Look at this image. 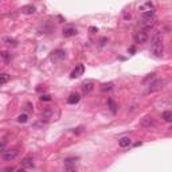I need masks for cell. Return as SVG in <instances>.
Listing matches in <instances>:
<instances>
[{
	"mask_svg": "<svg viewBox=\"0 0 172 172\" xmlns=\"http://www.w3.org/2000/svg\"><path fill=\"white\" fill-rule=\"evenodd\" d=\"M151 51L155 57H161L164 53V43H163V38L160 35L153 36L152 42H151Z\"/></svg>",
	"mask_w": 172,
	"mask_h": 172,
	"instance_id": "obj_1",
	"label": "cell"
},
{
	"mask_svg": "<svg viewBox=\"0 0 172 172\" xmlns=\"http://www.w3.org/2000/svg\"><path fill=\"white\" fill-rule=\"evenodd\" d=\"M139 11L143 14V16H151L155 15V4L152 1H147L139 6Z\"/></svg>",
	"mask_w": 172,
	"mask_h": 172,
	"instance_id": "obj_2",
	"label": "cell"
},
{
	"mask_svg": "<svg viewBox=\"0 0 172 172\" xmlns=\"http://www.w3.org/2000/svg\"><path fill=\"white\" fill-rule=\"evenodd\" d=\"M157 18L155 15H151V16H143V19L140 20V23H139V26H140L141 28H151V27H153L155 26V23H156Z\"/></svg>",
	"mask_w": 172,
	"mask_h": 172,
	"instance_id": "obj_3",
	"label": "cell"
},
{
	"mask_svg": "<svg viewBox=\"0 0 172 172\" xmlns=\"http://www.w3.org/2000/svg\"><path fill=\"white\" fill-rule=\"evenodd\" d=\"M65 58H66V51L65 50L58 48V50L51 53V61L53 62H61V61H63Z\"/></svg>",
	"mask_w": 172,
	"mask_h": 172,
	"instance_id": "obj_4",
	"label": "cell"
},
{
	"mask_svg": "<svg viewBox=\"0 0 172 172\" xmlns=\"http://www.w3.org/2000/svg\"><path fill=\"white\" fill-rule=\"evenodd\" d=\"M164 85H166V81H161V80L153 81V82H151V85H149V92L151 93L159 92V90H161L163 87H164Z\"/></svg>",
	"mask_w": 172,
	"mask_h": 172,
	"instance_id": "obj_5",
	"label": "cell"
},
{
	"mask_svg": "<svg viewBox=\"0 0 172 172\" xmlns=\"http://www.w3.org/2000/svg\"><path fill=\"white\" fill-rule=\"evenodd\" d=\"M148 41V34L144 30H140V31L136 32V35H134V42L136 43H145Z\"/></svg>",
	"mask_w": 172,
	"mask_h": 172,
	"instance_id": "obj_6",
	"label": "cell"
},
{
	"mask_svg": "<svg viewBox=\"0 0 172 172\" xmlns=\"http://www.w3.org/2000/svg\"><path fill=\"white\" fill-rule=\"evenodd\" d=\"M77 28L74 27V26H66L63 28V31H62V34H63L65 38H71V36H75L77 35Z\"/></svg>",
	"mask_w": 172,
	"mask_h": 172,
	"instance_id": "obj_7",
	"label": "cell"
},
{
	"mask_svg": "<svg viewBox=\"0 0 172 172\" xmlns=\"http://www.w3.org/2000/svg\"><path fill=\"white\" fill-rule=\"evenodd\" d=\"M83 73H85V66H83V65H78V66L71 71L70 78H80L81 75H83Z\"/></svg>",
	"mask_w": 172,
	"mask_h": 172,
	"instance_id": "obj_8",
	"label": "cell"
},
{
	"mask_svg": "<svg viewBox=\"0 0 172 172\" xmlns=\"http://www.w3.org/2000/svg\"><path fill=\"white\" fill-rule=\"evenodd\" d=\"M16 156H18V151L16 149H8V151H4L3 152V159L7 160V161L14 160Z\"/></svg>",
	"mask_w": 172,
	"mask_h": 172,
	"instance_id": "obj_9",
	"label": "cell"
},
{
	"mask_svg": "<svg viewBox=\"0 0 172 172\" xmlns=\"http://www.w3.org/2000/svg\"><path fill=\"white\" fill-rule=\"evenodd\" d=\"M20 11H22V14H24V15H32V14H35L36 8H35V6H32V4H27V6H23Z\"/></svg>",
	"mask_w": 172,
	"mask_h": 172,
	"instance_id": "obj_10",
	"label": "cell"
},
{
	"mask_svg": "<svg viewBox=\"0 0 172 172\" xmlns=\"http://www.w3.org/2000/svg\"><path fill=\"white\" fill-rule=\"evenodd\" d=\"M81 100V96L80 93H71L70 97L67 98V104H70V105H75V104H78Z\"/></svg>",
	"mask_w": 172,
	"mask_h": 172,
	"instance_id": "obj_11",
	"label": "cell"
},
{
	"mask_svg": "<svg viewBox=\"0 0 172 172\" xmlns=\"http://www.w3.org/2000/svg\"><path fill=\"white\" fill-rule=\"evenodd\" d=\"M22 166L23 168H34V160L31 157H26L22 161Z\"/></svg>",
	"mask_w": 172,
	"mask_h": 172,
	"instance_id": "obj_12",
	"label": "cell"
},
{
	"mask_svg": "<svg viewBox=\"0 0 172 172\" xmlns=\"http://www.w3.org/2000/svg\"><path fill=\"white\" fill-rule=\"evenodd\" d=\"M131 139H129V137H121V139H120V141H118V144H120V147H122V148H125V147H129V145H131Z\"/></svg>",
	"mask_w": 172,
	"mask_h": 172,
	"instance_id": "obj_13",
	"label": "cell"
},
{
	"mask_svg": "<svg viewBox=\"0 0 172 172\" xmlns=\"http://www.w3.org/2000/svg\"><path fill=\"white\" fill-rule=\"evenodd\" d=\"M141 125L145 128H151V127H155V122H153V120L151 117H145L143 121H141Z\"/></svg>",
	"mask_w": 172,
	"mask_h": 172,
	"instance_id": "obj_14",
	"label": "cell"
},
{
	"mask_svg": "<svg viewBox=\"0 0 172 172\" xmlns=\"http://www.w3.org/2000/svg\"><path fill=\"white\" fill-rule=\"evenodd\" d=\"M75 166H77V159H67V160H65V167H66L67 169L74 168Z\"/></svg>",
	"mask_w": 172,
	"mask_h": 172,
	"instance_id": "obj_15",
	"label": "cell"
},
{
	"mask_svg": "<svg viewBox=\"0 0 172 172\" xmlns=\"http://www.w3.org/2000/svg\"><path fill=\"white\" fill-rule=\"evenodd\" d=\"M82 90L85 93H90L93 90V82L89 81V82H83L82 83Z\"/></svg>",
	"mask_w": 172,
	"mask_h": 172,
	"instance_id": "obj_16",
	"label": "cell"
},
{
	"mask_svg": "<svg viewBox=\"0 0 172 172\" xmlns=\"http://www.w3.org/2000/svg\"><path fill=\"white\" fill-rule=\"evenodd\" d=\"M3 42H6L7 45L12 46V47H16V46H18V42H16L14 38H10V36H6V38H3Z\"/></svg>",
	"mask_w": 172,
	"mask_h": 172,
	"instance_id": "obj_17",
	"label": "cell"
},
{
	"mask_svg": "<svg viewBox=\"0 0 172 172\" xmlns=\"http://www.w3.org/2000/svg\"><path fill=\"white\" fill-rule=\"evenodd\" d=\"M10 81V75L7 73H0V85H4Z\"/></svg>",
	"mask_w": 172,
	"mask_h": 172,
	"instance_id": "obj_18",
	"label": "cell"
},
{
	"mask_svg": "<svg viewBox=\"0 0 172 172\" xmlns=\"http://www.w3.org/2000/svg\"><path fill=\"white\" fill-rule=\"evenodd\" d=\"M113 89V83L112 82H108V83H102L101 85V90L102 92H109V90Z\"/></svg>",
	"mask_w": 172,
	"mask_h": 172,
	"instance_id": "obj_19",
	"label": "cell"
},
{
	"mask_svg": "<svg viewBox=\"0 0 172 172\" xmlns=\"http://www.w3.org/2000/svg\"><path fill=\"white\" fill-rule=\"evenodd\" d=\"M108 104H109V109H110V110H112V113H117V106H116L114 101H113V100H112V98H109Z\"/></svg>",
	"mask_w": 172,
	"mask_h": 172,
	"instance_id": "obj_20",
	"label": "cell"
},
{
	"mask_svg": "<svg viewBox=\"0 0 172 172\" xmlns=\"http://www.w3.org/2000/svg\"><path fill=\"white\" fill-rule=\"evenodd\" d=\"M163 118H164V121L171 122V121H172V113H171L169 110L164 112V113H163Z\"/></svg>",
	"mask_w": 172,
	"mask_h": 172,
	"instance_id": "obj_21",
	"label": "cell"
},
{
	"mask_svg": "<svg viewBox=\"0 0 172 172\" xmlns=\"http://www.w3.org/2000/svg\"><path fill=\"white\" fill-rule=\"evenodd\" d=\"M0 57L3 58V59H4V61H6V62H8V61H10V59H11V55L8 54L7 51H3V53H0Z\"/></svg>",
	"mask_w": 172,
	"mask_h": 172,
	"instance_id": "obj_22",
	"label": "cell"
},
{
	"mask_svg": "<svg viewBox=\"0 0 172 172\" xmlns=\"http://www.w3.org/2000/svg\"><path fill=\"white\" fill-rule=\"evenodd\" d=\"M155 75H156L155 73L148 74V77H145V78H144V80H143V82H144V83H147V82H149V81H153V80H155Z\"/></svg>",
	"mask_w": 172,
	"mask_h": 172,
	"instance_id": "obj_23",
	"label": "cell"
},
{
	"mask_svg": "<svg viewBox=\"0 0 172 172\" xmlns=\"http://www.w3.org/2000/svg\"><path fill=\"white\" fill-rule=\"evenodd\" d=\"M18 121H19V122H23V124H24V122L28 121V116H27V114H20L19 117H18Z\"/></svg>",
	"mask_w": 172,
	"mask_h": 172,
	"instance_id": "obj_24",
	"label": "cell"
},
{
	"mask_svg": "<svg viewBox=\"0 0 172 172\" xmlns=\"http://www.w3.org/2000/svg\"><path fill=\"white\" fill-rule=\"evenodd\" d=\"M41 100H42V101H50L51 97L48 96V94H42V96H41Z\"/></svg>",
	"mask_w": 172,
	"mask_h": 172,
	"instance_id": "obj_25",
	"label": "cell"
},
{
	"mask_svg": "<svg viewBox=\"0 0 172 172\" xmlns=\"http://www.w3.org/2000/svg\"><path fill=\"white\" fill-rule=\"evenodd\" d=\"M12 171H15V168H14V167H7V168L1 169L0 172H12Z\"/></svg>",
	"mask_w": 172,
	"mask_h": 172,
	"instance_id": "obj_26",
	"label": "cell"
},
{
	"mask_svg": "<svg viewBox=\"0 0 172 172\" xmlns=\"http://www.w3.org/2000/svg\"><path fill=\"white\" fill-rule=\"evenodd\" d=\"M106 42H108V39H106V38H102V39H101V46H105V45H106Z\"/></svg>",
	"mask_w": 172,
	"mask_h": 172,
	"instance_id": "obj_27",
	"label": "cell"
},
{
	"mask_svg": "<svg viewBox=\"0 0 172 172\" xmlns=\"http://www.w3.org/2000/svg\"><path fill=\"white\" fill-rule=\"evenodd\" d=\"M90 31H92V34H94V32L97 31V28L96 27H90Z\"/></svg>",
	"mask_w": 172,
	"mask_h": 172,
	"instance_id": "obj_28",
	"label": "cell"
},
{
	"mask_svg": "<svg viewBox=\"0 0 172 172\" xmlns=\"http://www.w3.org/2000/svg\"><path fill=\"white\" fill-rule=\"evenodd\" d=\"M128 51H129V53H132V54H133L134 51H136V48H134V47H131V48H129V50H128Z\"/></svg>",
	"mask_w": 172,
	"mask_h": 172,
	"instance_id": "obj_29",
	"label": "cell"
},
{
	"mask_svg": "<svg viewBox=\"0 0 172 172\" xmlns=\"http://www.w3.org/2000/svg\"><path fill=\"white\" fill-rule=\"evenodd\" d=\"M16 172H26V168H19Z\"/></svg>",
	"mask_w": 172,
	"mask_h": 172,
	"instance_id": "obj_30",
	"label": "cell"
}]
</instances>
